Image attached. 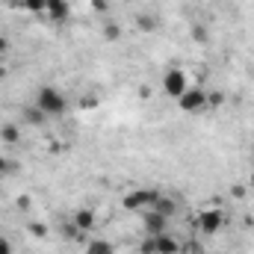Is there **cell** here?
Instances as JSON below:
<instances>
[{
    "instance_id": "f1b7e54d",
    "label": "cell",
    "mask_w": 254,
    "mask_h": 254,
    "mask_svg": "<svg viewBox=\"0 0 254 254\" xmlns=\"http://www.w3.org/2000/svg\"><path fill=\"white\" fill-rule=\"evenodd\" d=\"M6 3H12V6H21V3H24V0H6Z\"/></svg>"
},
{
    "instance_id": "83f0119b",
    "label": "cell",
    "mask_w": 254,
    "mask_h": 254,
    "mask_svg": "<svg viewBox=\"0 0 254 254\" xmlns=\"http://www.w3.org/2000/svg\"><path fill=\"white\" fill-rule=\"evenodd\" d=\"M6 77H9V68H6V65H0V83H3Z\"/></svg>"
},
{
    "instance_id": "4dcf8cb0",
    "label": "cell",
    "mask_w": 254,
    "mask_h": 254,
    "mask_svg": "<svg viewBox=\"0 0 254 254\" xmlns=\"http://www.w3.org/2000/svg\"><path fill=\"white\" fill-rule=\"evenodd\" d=\"M195 254H204V252H195Z\"/></svg>"
},
{
    "instance_id": "5bb4252c",
    "label": "cell",
    "mask_w": 254,
    "mask_h": 254,
    "mask_svg": "<svg viewBox=\"0 0 254 254\" xmlns=\"http://www.w3.org/2000/svg\"><path fill=\"white\" fill-rule=\"evenodd\" d=\"M136 27H139L142 33H154L160 24H157V18H154V15H145V12H142V15H136Z\"/></svg>"
},
{
    "instance_id": "ffe728a7",
    "label": "cell",
    "mask_w": 254,
    "mask_h": 254,
    "mask_svg": "<svg viewBox=\"0 0 254 254\" xmlns=\"http://www.w3.org/2000/svg\"><path fill=\"white\" fill-rule=\"evenodd\" d=\"M110 9V0H92V12H98V15H104Z\"/></svg>"
},
{
    "instance_id": "7c38bea8",
    "label": "cell",
    "mask_w": 254,
    "mask_h": 254,
    "mask_svg": "<svg viewBox=\"0 0 254 254\" xmlns=\"http://www.w3.org/2000/svg\"><path fill=\"white\" fill-rule=\"evenodd\" d=\"M86 254H116V246L110 240H89L86 243Z\"/></svg>"
},
{
    "instance_id": "7a4b0ae2",
    "label": "cell",
    "mask_w": 254,
    "mask_h": 254,
    "mask_svg": "<svg viewBox=\"0 0 254 254\" xmlns=\"http://www.w3.org/2000/svg\"><path fill=\"white\" fill-rule=\"evenodd\" d=\"M225 222H228V216H225V210H219V207H210V210H201V213H198V219H195V225H198V231H201V234H207V237H213V234H219V231L225 228Z\"/></svg>"
},
{
    "instance_id": "d4e9b609",
    "label": "cell",
    "mask_w": 254,
    "mask_h": 254,
    "mask_svg": "<svg viewBox=\"0 0 254 254\" xmlns=\"http://www.w3.org/2000/svg\"><path fill=\"white\" fill-rule=\"evenodd\" d=\"M18 207L21 210H30V195H18Z\"/></svg>"
},
{
    "instance_id": "cb8c5ba5",
    "label": "cell",
    "mask_w": 254,
    "mask_h": 254,
    "mask_svg": "<svg viewBox=\"0 0 254 254\" xmlns=\"http://www.w3.org/2000/svg\"><path fill=\"white\" fill-rule=\"evenodd\" d=\"M0 254H12V243L6 237H0Z\"/></svg>"
},
{
    "instance_id": "d6986e66",
    "label": "cell",
    "mask_w": 254,
    "mask_h": 254,
    "mask_svg": "<svg viewBox=\"0 0 254 254\" xmlns=\"http://www.w3.org/2000/svg\"><path fill=\"white\" fill-rule=\"evenodd\" d=\"M139 254H157V237H148L145 234V240L139 246Z\"/></svg>"
},
{
    "instance_id": "7402d4cb",
    "label": "cell",
    "mask_w": 254,
    "mask_h": 254,
    "mask_svg": "<svg viewBox=\"0 0 254 254\" xmlns=\"http://www.w3.org/2000/svg\"><path fill=\"white\" fill-rule=\"evenodd\" d=\"M192 39L195 42H207V30L204 27H192Z\"/></svg>"
},
{
    "instance_id": "30bf717a",
    "label": "cell",
    "mask_w": 254,
    "mask_h": 254,
    "mask_svg": "<svg viewBox=\"0 0 254 254\" xmlns=\"http://www.w3.org/2000/svg\"><path fill=\"white\" fill-rule=\"evenodd\" d=\"M71 222H74L80 231H92V228L98 225V222H95V213H92V210H86V207H83V210H77V213L71 216Z\"/></svg>"
},
{
    "instance_id": "484cf974",
    "label": "cell",
    "mask_w": 254,
    "mask_h": 254,
    "mask_svg": "<svg viewBox=\"0 0 254 254\" xmlns=\"http://www.w3.org/2000/svg\"><path fill=\"white\" fill-rule=\"evenodd\" d=\"M231 195H234V198H246V187H240V184H237V187L231 190Z\"/></svg>"
},
{
    "instance_id": "e0dca14e",
    "label": "cell",
    "mask_w": 254,
    "mask_h": 254,
    "mask_svg": "<svg viewBox=\"0 0 254 254\" xmlns=\"http://www.w3.org/2000/svg\"><path fill=\"white\" fill-rule=\"evenodd\" d=\"M225 104V92H207V110H219Z\"/></svg>"
},
{
    "instance_id": "ac0fdd59",
    "label": "cell",
    "mask_w": 254,
    "mask_h": 254,
    "mask_svg": "<svg viewBox=\"0 0 254 254\" xmlns=\"http://www.w3.org/2000/svg\"><path fill=\"white\" fill-rule=\"evenodd\" d=\"M21 6H24V9H30V12H36V15H45V9H48V0H24Z\"/></svg>"
},
{
    "instance_id": "9c48e42d",
    "label": "cell",
    "mask_w": 254,
    "mask_h": 254,
    "mask_svg": "<svg viewBox=\"0 0 254 254\" xmlns=\"http://www.w3.org/2000/svg\"><path fill=\"white\" fill-rule=\"evenodd\" d=\"M178 252H181V243H178L172 234L163 231V234L157 237V254H178Z\"/></svg>"
},
{
    "instance_id": "603a6c76",
    "label": "cell",
    "mask_w": 254,
    "mask_h": 254,
    "mask_svg": "<svg viewBox=\"0 0 254 254\" xmlns=\"http://www.w3.org/2000/svg\"><path fill=\"white\" fill-rule=\"evenodd\" d=\"M9 51H12V42H9L6 36H0V57H6Z\"/></svg>"
},
{
    "instance_id": "6da1fadb",
    "label": "cell",
    "mask_w": 254,
    "mask_h": 254,
    "mask_svg": "<svg viewBox=\"0 0 254 254\" xmlns=\"http://www.w3.org/2000/svg\"><path fill=\"white\" fill-rule=\"evenodd\" d=\"M33 104H36L48 119H57V116H63L65 110H68V101H65V95L57 86H42V89L36 92Z\"/></svg>"
},
{
    "instance_id": "ba28073f",
    "label": "cell",
    "mask_w": 254,
    "mask_h": 254,
    "mask_svg": "<svg viewBox=\"0 0 254 254\" xmlns=\"http://www.w3.org/2000/svg\"><path fill=\"white\" fill-rule=\"evenodd\" d=\"M151 210L163 213L166 219H175V216H178V201H175L172 195H163V192H160V198L154 201V207H151Z\"/></svg>"
},
{
    "instance_id": "2e32d148",
    "label": "cell",
    "mask_w": 254,
    "mask_h": 254,
    "mask_svg": "<svg viewBox=\"0 0 254 254\" xmlns=\"http://www.w3.org/2000/svg\"><path fill=\"white\" fill-rule=\"evenodd\" d=\"M104 39L107 42H119L122 39V27L119 24H104Z\"/></svg>"
},
{
    "instance_id": "44dd1931",
    "label": "cell",
    "mask_w": 254,
    "mask_h": 254,
    "mask_svg": "<svg viewBox=\"0 0 254 254\" xmlns=\"http://www.w3.org/2000/svg\"><path fill=\"white\" fill-rule=\"evenodd\" d=\"M9 172H15V166H12V163H9L6 157H0V178H6Z\"/></svg>"
},
{
    "instance_id": "4316f807",
    "label": "cell",
    "mask_w": 254,
    "mask_h": 254,
    "mask_svg": "<svg viewBox=\"0 0 254 254\" xmlns=\"http://www.w3.org/2000/svg\"><path fill=\"white\" fill-rule=\"evenodd\" d=\"M80 104H83V107H86V110H92V107H95V98H83V101H80Z\"/></svg>"
},
{
    "instance_id": "277c9868",
    "label": "cell",
    "mask_w": 254,
    "mask_h": 254,
    "mask_svg": "<svg viewBox=\"0 0 254 254\" xmlns=\"http://www.w3.org/2000/svg\"><path fill=\"white\" fill-rule=\"evenodd\" d=\"M163 89H166V95L169 98H181L187 89H190V77L181 71V68H172V71H166V77H163Z\"/></svg>"
},
{
    "instance_id": "8fae6325",
    "label": "cell",
    "mask_w": 254,
    "mask_h": 254,
    "mask_svg": "<svg viewBox=\"0 0 254 254\" xmlns=\"http://www.w3.org/2000/svg\"><path fill=\"white\" fill-rule=\"evenodd\" d=\"M21 116H24V122H27V125H33V127H42L45 122H48V116H45V113H42L36 104L24 107V113H21Z\"/></svg>"
},
{
    "instance_id": "5b68a950",
    "label": "cell",
    "mask_w": 254,
    "mask_h": 254,
    "mask_svg": "<svg viewBox=\"0 0 254 254\" xmlns=\"http://www.w3.org/2000/svg\"><path fill=\"white\" fill-rule=\"evenodd\" d=\"M178 107L184 113H201V110H207V92L204 89H187L178 98Z\"/></svg>"
},
{
    "instance_id": "4fadbf2b",
    "label": "cell",
    "mask_w": 254,
    "mask_h": 254,
    "mask_svg": "<svg viewBox=\"0 0 254 254\" xmlns=\"http://www.w3.org/2000/svg\"><path fill=\"white\" fill-rule=\"evenodd\" d=\"M0 139H3L6 145H18V142H21V127L3 125V127H0Z\"/></svg>"
},
{
    "instance_id": "9a60e30c",
    "label": "cell",
    "mask_w": 254,
    "mask_h": 254,
    "mask_svg": "<svg viewBox=\"0 0 254 254\" xmlns=\"http://www.w3.org/2000/svg\"><path fill=\"white\" fill-rule=\"evenodd\" d=\"M27 231H30V237H36V240H45V237H48V225H45V222H30Z\"/></svg>"
},
{
    "instance_id": "52a82bcc",
    "label": "cell",
    "mask_w": 254,
    "mask_h": 254,
    "mask_svg": "<svg viewBox=\"0 0 254 254\" xmlns=\"http://www.w3.org/2000/svg\"><path fill=\"white\" fill-rule=\"evenodd\" d=\"M45 15H48L54 24H63V21H68V15H71V6H68V0H48Z\"/></svg>"
},
{
    "instance_id": "8992f818",
    "label": "cell",
    "mask_w": 254,
    "mask_h": 254,
    "mask_svg": "<svg viewBox=\"0 0 254 254\" xmlns=\"http://www.w3.org/2000/svg\"><path fill=\"white\" fill-rule=\"evenodd\" d=\"M166 228H169V219H166L163 213H157V210H145V216H142V231H145L148 237H160Z\"/></svg>"
},
{
    "instance_id": "3957f363",
    "label": "cell",
    "mask_w": 254,
    "mask_h": 254,
    "mask_svg": "<svg viewBox=\"0 0 254 254\" xmlns=\"http://www.w3.org/2000/svg\"><path fill=\"white\" fill-rule=\"evenodd\" d=\"M160 198V192L157 190H133L127 192L125 198H122V204H125V210H136V213H145V210H151L154 207V201Z\"/></svg>"
},
{
    "instance_id": "f546056e",
    "label": "cell",
    "mask_w": 254,
    "mask_h": 254,
    "mask_svg": "<svg viewBox=\"0 0 254 254\" xmlns=\"http://www.w3.org/2000/svg\"><path fill=\"white\" fill-rule=\"evenodd\" d=\"M252 187H254V172H252Z\"/></svg>"
}]
</instances>
